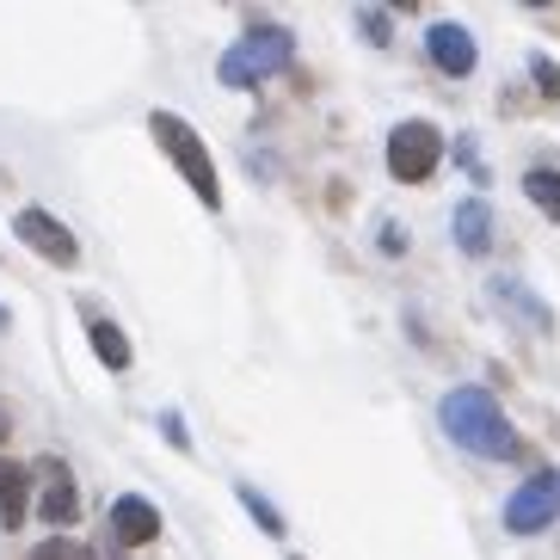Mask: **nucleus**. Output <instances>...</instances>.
<instances>
[{"mask_svg":"<svg viewBox=\"0 0 560 560\" xmlns=\"http://www.w3.org/2000/svg\"><path fill=\"white\" fill-rule=\"evenodd\" d=\"M438 419H444V438L456 450H475V456H511L517 450V431L487 388H450Z\"/></svg>","mask_w":560,"mask_h":560,"instance_id":"1","label":"nucleus"},{"mask_svg":"<svg viewBox=\"0 0 560 560\" xmlns=\"http://www.w3.org/2000/svg\"><path fill=\"white\" fill-rule=\"evenodd\" d=\"M290 56H296V44H290V32L283 25H253L234 50H222V86H259L271 81V74H283L290 68Z\"/></svg>","mask_w":560,"mask_h":560,"instance_id":"2","label":"nucleus"},{"mask_svg":"<svg viewBox=\"0 0 560 560\" xmlns=\"http://www.w3.org/2000/svg\"><path fill=\"white\" fill-rule=\"evenodd\" d=\"M149 130H154V142H161V149L173 154V166L185 173V185H191V191H198V198L215 210V203H222V185H215L210 149L198 142V130H191V124H185L179 112H154V117H149Z\"/></svg>","mask_w":560,"mask_h":560,"instance_id":"3","label":"nucleus"},{"mask_svg":"<svg viewBox=\"0 0 560 560\" xmlns=\"http://www.w3.org/2000/svg\"><path fill=\"white\" fill-rule=\"evenodd\" d=\"M438 161H444V136L431 130L425 117L395 124V136H388V173H395L400 185H425L431 173H438Z\"/></svg>","mask_w":560,"mask_h":560,"instance_id":"4","label":"nucleus"},{"mask_svg":"<svg viewBox=\"0 0 560 560\" xmlns=\"http://www.w3.org/2000/svg\"><path fill=\"white\" fill-rule=\"evenodd\" d=\"M560 517V468H542V475H529L517 493L505 499V529L511 536H536Z\"/></svg>","mask_w":560,"mask_h":560,"instance_id":"5","label":"nucleus"},{"mask_svg":"<svg viewBox=\"0 0 560 560\" xmlns=\"http://www.w3.org/2000/svg\"><path fill=\"white\" fill-rule=\"evenodd\" d=\"M13 234H19V241H25L32 253H44L50 265H74V259H81L74 234H68L50 210H19V215H13Z\"/></svg>","mask_w":560,"mask_h":560,"instance_id":"6","label":"nucleus"},{"mask_svg":"<svg viewBox=\"0 0 560 560\" xmlns=\"http://www.w3.org/2000/svg\"><path fill=\"white\" fill-rule=\"evenodd\" d=\"M425 50L431 62L444 68V74H475L480 50H475V37H468V25H456V19H438V25H425Z\"/></svg>","mask_w":560,"mask_h":560,"instance_id":"7","label":"nucleus"},{"mask_svg":"<svg viewBox=\"0 0 560 560\" xmlns=\"http://www.w3.org/2000/svg\"><path fill=\"white\" fill-rule=\"evenodd\" d=\"M112 536L124 548H142V542H154L161 536V511L149 505V499H136V493H124L112 505Z\"/></svg>","mask_w":560,"mask_h":560,"instance_id":"8","label":"nucleus"},{"mask_svg":"<svg viewBox=\"0 0 560 560\" xmlns=\"http://www.w3.org/2000/svg\"><path fill=\"white\" fill-rule=\"evenodd\" d=\"M25 511H32V468L0 462V524L19 529V524H25Z\"/></svg>","mask_w":560,"mask_h":560,"instance_id":"9","label":"nucleus"},{"mask_svg":"<svg viewBox=\"0 0 560 560\" xmlns=\"http://www.w3.org/2000/svg\"><path fill=\"white\" fill-rule=\"evenodd\" d=\"M456 247H462V253H475V259L493 247V210H487L480 198L456 203Z\"/></svg>","mask_w":560,"mask_h":560,"instance_id":"10","label":"nucleus"},{"mask_svg":"<svg viewBox=\"0 0 560 560\" xmlns=\"http://www.w3.org/2000/svg\"><path fill=\"white\" fill-rule=\"evenodd\" d=\"M44 475H50V487H44V517H50V524H68V517H74V480H68V468L62 462H44Z\"/></svg>","mask_w":560,"mask_h":560,"instance_id":"11","label":"nucleus"},{"mask_svg":"<svg viewBox=\"0 0 560 560\" xmlns=\"http://www.w3.org/2000/svg\"><path fill=\"white\" fill-rule=\"evenodd\" d=\"M524 198L536 203L542 215H555V222H560V166H529V173H524Z\"/></svg>","mask_w":560,"mask_h":560,"instance_id":"12","label":"nucleus"},{"mask_svg":"<svg viewBox=\"0 0 560 560\" xmlns=\"http://www.w3.org/2000/svg\"><path fill=\"white\" fill-rule=\"evenodd\" d=\"M86 339H93V351H100L105 370H130V339H124L112 320H93V327H86Z\"/></svg>","mask_w":560,"mask_h":560,"instance_id":"13","label":"nucleus"},{"mask_svg":"<svg viewBox=\"0 0 560 560\" xmlns=\"http://www.w3.org/2000/svg\"><path fill=\"white\" fill-rule=\"evenodd\" d=\"M32 560H100V555H93V548H81V542H68V536H50V542L32 548Z\"/></svg>","mask_w":560,"mask_h":560,"instance_id":"14","label":"nucleus"},{"mask_svg":"<svg viewBox=\"0 0 560 560\" xmlns=\"http://www.w3.org/2000/svg\"><path fill=\"white\" fill-rule=\"evenodd\" d=\"M241 505H247L253 517H259V529H265V536H283V517H278V505H271V499H259L253 487H241Z\"/></svg>","mask_w":560,"mask_h":560,"instance_id":"15","label":"nucleus"},{"mask_svg":"<svg viewBox=\"0 0 560 560\" xmlns=\"http://www.w3.org/2000/svg\"><path fill=\"white\" fill-rule=\"evenodd\" d=\"M358 25L370 32V44H388V13H376V7H363V13H358Z\"/></svg>","mask_w":560,"mask_h":560,"instance_id":"16","label":"nucleus"},{"mask_svg":"<svg viewBox=\"0 0 560 560\" xmlns=\"http://www.w3.org/2000/svg\"><path fill=\"white\" fill-rule=\"evenodd\" d=\"M536 81H542V93H555V100H560V68L548 62V56H536Z\"/></svg>","mask_w":560,"mask_h":560,"instance_id":"17","label":"nucleus"},{"mask_svg":"<svg viewBox=\"0 0 560 560\" xmlns=\"http://www.w3.org/2000/svg\"><path fill=\"white\" fill-rule=\"evenodd\" d=\"M161 431H166V438H173V444L185 450V425H179V412H166V419H161Z\"/></svg>","mask_w":560,"mask_h":560,"instance_id":"18","label":"nucleus"},{"mask_svg":"<svg viewBox=\"0 0 560 560\" xmlns=\"http://www.w3.org/2000/svg\"><path fill=\"white\" fill-rule=\"evenodd\" d=\"M0 327H7V308H0Z\"/></svg>","mask_w":560,"mask_h":560,"instance_id":"19","label":"nucleus"},{"mask_svg":"<svg viewBox=\"0 0 560 560\" xmlns=\"http://www.w3.org/2000/svg\"><path fill=\"white\" fill-rule=\"evenodd\" d=\"M0 438H7V425H0Z\"/></svg>","mask_w":560,"mask_h":560,"instance_id":"20","label":"nucleus"}]
</instances>
